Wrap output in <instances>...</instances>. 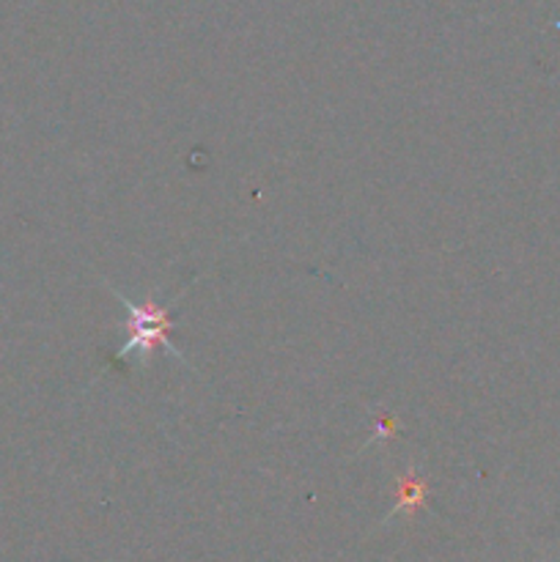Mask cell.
I'll use <instances>...</instances> for the list:
<instances>
[{"label":"cell","instance_id":"1","mask_svg":"<svg viewBox=\"0 0 560 562\" xmlns=\"http://www.w3.org/2000/svg\"><path fill=\"white\" fill-rule=\"evenodd\" d=\"M116 299L124 304L127 315H130V337L119 349V360H138L143 362L152 357L154 346L165 351V355L176 357L179 362H184V357L179 355V349L170 340V330H174V321H170V308L154 302L152 297H146V302H132L130 297H124L121 291H116Z\"/></svg>","mask_w":560,"mask_h":562},{"label":"cell","instance_id":"2","mask_svg":"<svg viewBox=\"0 0 560 562\" xmlns=\"http://www.w3.org/2000/svg\"><path fill=\"white\" fill-rule=\"evenodd\" d=\"M424 500H426V483H424V480L415 478L413 473H409V478L402 483V494H398L396 507H393V516H396L398 511L413 513L415 507L424 505Z\"/></svg>","mask_w":560,"mask_h":562}]
</instances>
